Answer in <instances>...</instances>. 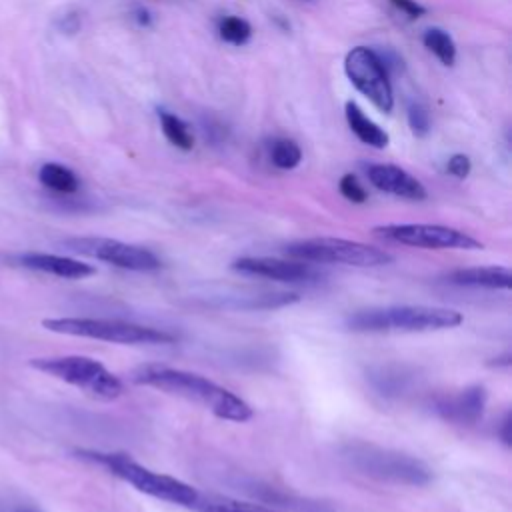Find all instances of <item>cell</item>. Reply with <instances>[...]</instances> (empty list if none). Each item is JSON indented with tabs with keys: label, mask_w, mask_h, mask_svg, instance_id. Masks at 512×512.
<instances>
[{
	"label": "cell",
	"mask_w": 512,
	"mask_h": 512,
	"mask_svg": "<svg viewBox=\"0 0 512 512\" xmlns=\"http://www.w3.org/2000/svg\"><path fill=\"white\" fill-rule=\"evenodd\" d=\"M132 380L136 384L156 388L160 392L184 398L188 402H196L222 420L246 422L254 416L250 404L242 400L238 394L208 380L206 376L188 370L146 364L132 374Z\"/></svg>",
	"instance_id": "1"
},
{
	"label": "cell",
	"mask_w": 512,
	"mask_h": 512,
	"mask_svg": "<svg viewBox=\"0 0 512 512\" xmlns=\"http://www.w3.org/2000/svg\"><path fill=\"white\" fill-rule=\"evenodd\" d=\"M462 314L452 308L424 304H396L356 310L346 316L344 324L352 332H430L446 330L462 324Z\"/></svg>",
	"instance_id": "2"
},
{
	"label": "cell",
	"mask_w": 512,
	"mask_h": 512,
	"mask_svg": "<svg viewBox=\"0 0 512 512\" xmlns=\"http://www.w3.org/2000/svg\"><path fill=\"white\" fill-rule=\"evenodd\" d=\"M76 454L84 460L104 466L110 474L122 478L124 482L134 486L138 492L148 494L152 498L192 508L200 496V492L194 486H190L174 476L154 472V470L138 464L136 460H132L126 454L94 452V450H78Z\"/></svg>",
	"instance_id": "3"
},
{
	"label": "cell",
	"mask_w": 512,
	"mask_h": 512,
	"mask_svg": "<svg viewBox=\"0 0 512 512\" xmlns=\"http://www.w3.org/2000/svg\"><path fill=\"white\" fill-rule=\"evenodd\" d=\"M342 458L356 472L380 482L426 486L432 480V470L420 458L376 444H348L342 448Z\"/></svg>",
	"instance_id": "4"
},
{
	"label": "cell",
	"mask_w": 512,
	"mask_h": 512,
	"mask_svg": "<svg viewBox=\"0 0 512 512\" xmlns=\"http://www.w3.org/2000/svg\"><path fill=\"white\" fill-rule=\"evenodd\" d=\"M42 326L56 334L92 338L112 344H128V346H148V344H170L176 340L174 334L154 328L142 326L134 322H124L116 318H84V316H66V318H46Z\"/></svg>",
	"instance_id": "5"
},
{
	"label": "cell",
	"mask_w": 512,
	"mask_h": 512,
	"mask_svg": "<svg viewBox=\"0 0 512 512\" xmlns=\"http://www.w3.org/2000/svg\"><path fill=\"white\" fill-rule=\"evenodd\" d=\"M284 254L294 260L310 262V264H346L360 268L386 266L394 260V256L382 248L346 240V238H306L296 240L284 246Z\"/></svg>",
	"instance_id": "6"
},
{
	"label": "cell",
	"mask_w": 512,
	"mask_h": 512,
	"mask_svg": "<svg viewBox=\"0 0 512 512\" xmlns=\"http://www.w3.org/2000/svg\"><path fill=\"white\" fill-rule=\"evenodd\" d=\"M30 366L66 384H72L100 400H114L124 392L122 380L116 374H112L102 362L88 356L68 354V356L32 358Z\"/></svg>",
	"instance_id": "7"
},
{
	"label": "cell",
	"mask_w": 512,
	"mask_h": 512,
	"mask_svg": "<svg viewBox=\"0 0 512 512\" xmlns=\"http://www.w3.org/2000/svg\"><path fill=\"white\" fill-rule=\"evenodd\" d=\"M64 246L74 254H82L122 270L152 272L160 268V260L152 250L138 244H128L116 238L80 236V238L64 240Z\"/></svg>",
	"instance_id": "8"
},
{
	"label": "cell",
	"mask_w": 512,
	"mask_h": 512,
	"mask_svg": "<svg viewBox=\"0 0 512 512\" xmlns=\"http://www.w3.org/2000/svg\"><path fill=\"white\" fill-rule=\"evenodd\" d=\"M374 234L396 244L426 250H482V242L474 236L440 224H384Z\"/></svg>",
	"instance_id": "9"
},
{
	"label": "cell",
	"mask_w": 512,
	"mask_h": 512,
	"mask_svg": "<svg viewBox=\"0 0 512 512\" xmlns=\"http://www.w3.org/2000/svg\"><path fill=\"white\" fill-rule=\"evenodd\" d=\"M344 72L352 86L362 96H366L380 112H390L394 108V94L388 70L376 50L366 46L352 48L344 58Z\"/></svg>",
	"instance_id": "10"
},
{
	"label": "cell",
	"mask_w": 512,
	"mask_h": 512,
	"mask_svg": "<svg viewBox=\"0 0 512 512\" xmlns=\"http://www.w3.org/2000/svg\"><path fill=\"white\" fill-rule=\"evenodd\" d=\"M232 270L246 274V276H258L268 278L276 282H288V284H310L322 278V272H318L310 262L294 260V258H270V256H244L232 262Z\"/></svg>",
	"instance_id": "11"
},
{
	"label": "cell",
	"mask_w": 512,
	"mask_h": 512,
	"mask_svg": "<svg viewBox=\"0 0 512 512\" xmlns=\"http://www.w3.org/2000/svg\"><path fill=\"white\" fill-rule=\"evenodd\" d=\"M486 388L476 384V386H468L456 394L450 396H442L436 400V412L448 420V422H456V424H474L482 418L484 408H486Z\"/></svg>",
	"instance_id": "12"
},
{
	"label": "cell",
	"mask_w": 512,
	"mask_h": 512,
	"mask_svg": "<svg viewBox=\"0 0 512 512\" xmlns=\"http://www.w3.org/2000/svg\"><path fill=\"white\" fill-rule=\"evenodd\" d=\"M366 176L370 184L386 194L406 198V200H424L426 188L424 184L394 164H370L366 168Z\"/></svg>",
	"instance_id": "13"
},
{
	"label": "cell",
	"mask_w": 512,
	"mask_h": 512,
	"mask_svg": "<svg viewBox=\"0 0 512 512\" xmlns=\"http://www.w3.org/2000/svg\"><path fill=\"white\" fill-rule=\"evenodd\" d=\"M14 262L22 268L52 274L58 278H68V280H80L96 272L92 264H86L82 260L60 256V254H44V252H24L14 256Z\"/></svg>",
	"instance_id": "14"
},
{
	"label": "cell",
	"mask_w": 512,
	"mask_h": 512,
	"mask_svg": "<svg viewBox=\"0 0 512 512\" xmlns=\"http://www.w3.org/2000/svg\"><path fill=\"white\" fill-rule=\"evenodd\" d=\"M446 280L456 286L508 290L512 286V272L506 266H474L452 270L446 274Z\"/></svg>",
	"instance_id": "15"
},
{
	"label": "cell",
	"mask_w": 512,
	"mask_h": 512,
	"mask_svg": "<svg viewBox=\"0 0 512 512\" xmlns=\"http://www.w3.org/2000/svg\"><path fill=\"white\" fill-rule=\"evenodd\" d=\"M370 386L384 398L402 396L414 382V372L400 364H378L366 372Z\"/></svg>",
	"instance_id": "16"
},
{
	"label": "cell",
	"mask_w": 512,
	"mask_h": 512,
	"mask_svg": "<svg viewBox=\"0 0 512 512\" xmlns=\"http://www.w3.org/2000/svg\"><path fill=\"white\" fill-rule=\"evenodd\" d=\"M344 116H346L348 128L354 132V136L360 142H364L372 148H386L388 146V142H390L388 134L374 120H370L356 102H352V100L346 102Z\"/></svg>",
	"instance_id": "17"
},
{
	"label": "cell",
	"mask_w": 512,
	"mask_h": 512,
	"mask_svg": "<svg viewBox=\"0 0 512 512\" xmlns=\"http://www.w3.org/2000/svg\"><path fill=\"white\" fill-rule=\"evenodd\" d=\"M38 178L44 188H48L50 192H56V194H64V196L74 194L80 188L78 176L68 166L58 164V162L42 164L38 170Z\"/></svg>",
	"instance_id": "18"
},
{
	"label": "cell",
	"mask_w": 512,
	"mask_h": 512,
	"mask_svg": "<svg viewBox=\"0 0 512 512\" xmlns=\"http://www.w3.org/2000/svg\"><path fill=\"white\" fill-rule=\"evenodd\" d=\"M198 512H280L276 508H268L254 502H242L234 498H218V496H198L196 504L192 506Z\"/></svg>",
	"instance_id": "19"
},
{
	"label": "cell",
	"mask_w": 512,
	"mask_h": 512,
	"mask_svg": "<svg viewBox=\"0 0 512 512\" xmlns=\"http://www.w3.org/2000/svg\"><path fill=\"white\" fill-rule=\"evenodd\" d=\"M158 120H160L162 134L166 136V140L172 146H176L180 150H192L194 136L190 132V126L180 116H176L168 110H158Z\"/></svg>",
	"instance_id": "20"
},
{
	"label": "cell",
	"mask_w": 512,
	"mask_h": 512,
	"mask_svg": "<svg viewBox=\"0 0 512 512\" xmlns=\"http://www.w3.org/2000/svg\"><path fill=\"white\" fill-rule=\"evenodd\" d=\"M422 44L444 64V66H454L456 62V42L454 38L442 30V28H428L422 34Z\"/></svg>",
	"instance_id": "21"
},
{
	"label": "cell",
	"mask_w": 512,
	"mask_h": 512,
	"mask_svg": "<svg viewBox=\"0 0 512 512\" xmlns=\"http://www.w3.org/2000/svg\"><path fill=\"white\" fill-rule=\"evenodd\" d=\"M218 36L232 46H244L252 38V26L242 16H222L218 22Z\"/></svg>",
	"instance_id": "22"
},
{
	"label": "cell",
	"mask_w": 512,
	"mask_h": 512,
	"mask_svg": "<svg viewBox=\"0 0 512 512\" xmlns=\"http://www.w3.org/2000/svg\"><path fill=\"white\" fill-rule=\"evenodd\" d=\"M302 150L290 138H276L270 144V162L280 170H292L300 164Z\"/></svg>",
	"instance_id": "23"
},
{
	"label": "cell",
	"mask_w": 512,
	"mask_h": 512,
	"mask_svg": "<svg viewBox=\"0 0 512 512\" xmlns=\"http://www.w3.org/2000/svg\"><path fill=\"white\" fill-rule=\"evenodd\" d=\"M406 118H408V126H410L414 136L424 138L430 132L432 120H430V112H428V108L424 104L412 102L408 106V110H406Z\"/></svg>",
	"instance_id": "24"
},
{
	"label": "cell",
	"mask_w": 512,
	"mask_h": 512,
	"mask_svg": "<svg viewBox=\"0 0 512 512\" xmlns=\"http://www.w3.org/2000/svg\"><path fill=\"white\" fill-rule=\"evenodd\" d=\"M338 190L346 200H350L354 204H362L368 198V192L364 190V186L360 184V180L354 174H344L338 182Z\"/></svg>",
	"instance_id": "25"
},
{
	"label": "cell",
	"mask_w": 512,
	"mask_h": 512,
	"mask_svg": "<svg viewBox=\"0 0 512 512\" xmlns=\"http://www.w3.org/2000/svg\"><path fill=\"white\" fill-rule=\"evenodd\" d=\"M446 170H448V174H452L454 178H466L468 174H470V170H472V162H470V158L466 156V154H452L450 158H448V162H446Z\"/></svg>",
	"instance_id": "26"
},
{
	"label": "cell",
	"mask_w": 512,
	"mask_h": 512,
	"mask_svg": "<svg viewBox=\"0 0 512 512\" xmlns=\"http://www.w3.org/2000/svg\"><path fill=\"white\" fill-rule=\"evenodd\" d=\"M390 4L400 10L404 16L416 20L426 14V6H422L418 0H390Z\"/></svg>",
	"instance_id": "27"
},
{
	"label": "cell",
	"mask_w": 512,
	"mask_h": 512,
	"mask_svg": "<svg viewBox=\"0 0 512 512\" xmlns=\"http://www.w3.org/2000/svg\"><path fill=\"white\" fill-rule=\"evenodd\" d=\"M58 28H60L64 34H76L78 28H80V18H78V14L70 12V14L62 16V18L58 20Z\"/></svg>",
	"instance_id": "28"
},
{
	"label": "cell",
	"mask_w": 512,
	"mask_h": 512,
	"mask_svg": "<svg viewBox=\"0 0 512 512\" xmlns=\"http://www.w3.org/2000/svg\"><path fill=\"white\" fill-rule=\"evenodd\" d=\"M132 18H134V22H136L140 28H150L152 22H154L152 12L146 10V8H136V10L132 12Z\"/></svg>",
	"instance_id": "29"
},
{
	"label": "cell",
	"mask_w": 512,
	"mask_h": 512,
	"mask_svg": "<svg viewBox=\"0 0 512 512\" xmlns=\"http://www.w3.org/2000/svg\"><path fill=\"white\" fill-rule=\"evenodd\" d=\"M510 428H512V416L506 414L504 420H502V426H500V438L506 446L512 444V434H510Z\"/></svg>",
	"instance_id": "30"
},
{
	"label": "cell",
	"mask_w": 512,
	"mask_h": 512,
	"mask_svg": "<svg viewBox=\"0 0 512 512\" xmlns=\"http://www.w3.org/2000/svg\"><path fill=\"white\" fill-rule=\"evenodd\" d=\"M14 512H38V510L32 508V506H20V508H16Z\"/></svg>",
	"instance_id": "31"
},
{
	"label": "cell",
	"mask_w": 512,
	"mask_h": 512,
	"mask_svg": "<svg viewBox=\"0 0 512 512\" xmlns=\"http://www.w3.org/2000/svg\"><path fill=\"white\" fill-rule=\"evenodd\" d=\"M0 512H2V506H0Z\"/></svg>",
	"instance_id": "32"
}]
</instances>
